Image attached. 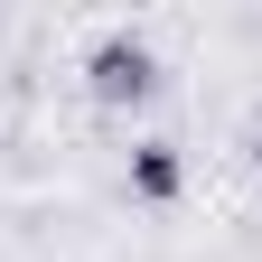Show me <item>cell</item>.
I'll return each mask as SVG.
<instances>
[{"instance_id": "7a4b0ae2", "label": "cell", "mask_w": 262, "mask_h": 262, "mask_svg": "<svg viewBox=\"0 0 262 262\" xmlns=\"http://www.w3.org/2000/svg\"><path fill=\"white\" fill-rule=\"evenodd\" d=\"M178 187H187V159H178V141H141V150H131V196L169 206Z\"/></svg>"}, {"instance_id": "6da1fadb", "label": "cell", "mask_w": 262, "mask_h": 262, "mask_svg": "<svg viewBox=\"0 0 262 262\" xmlns=\"http://www.w3.org/2000/svg\"><path fill=\"white\" fill-rule=\"evenodd\" d=\"M84 84H94V103H150L159 94V56L131 38V28H113V38H94V56H84Z\"/></svg>"}, {"instance_id": "3957f363", "label": "cell", "mask_w": 262, "mask_h": 262, "mask_svg": "<svg viewBox=\"0 0 262 262\" xmlns=\"http://www.w3.org/2000/svg\"><path fill=\"white\" fill-rule=\"evenodd\" d=\"M253 169H262V122H253Z\"/></svg>"}]
</instances>
